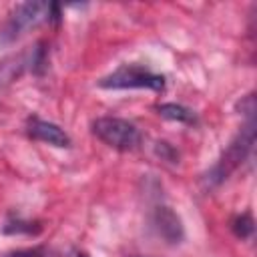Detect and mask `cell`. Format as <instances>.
Returning a JSON list of instances; mask_svg holds the SVG:
<instances>
[{"instance_id":"cell-1","label":"cell","mask_w":257,"mask_h":257,"mask_svg":"<svg viewBox=\"0 0 257 257\" xmlns=\"http://www.w3.org/2000/svg\"><path fill=\"white\" fill-rule=\"evenodd\" d=\"M58 18L60 8L54 2H20L10 10L6 20L0 24V46H10L30 30L38 28L40 24Z\"/></svg>"},{"instance_id":"cell-2","label":"cell","mask_w":257,"mask_h":257,"mask_svg":"<svg viewBox=\"0 0 257 257\" xmlns=\"http://www.w3.org/2000/svg\"><path fill=\"white\" fill-rule=\"evenodd\" d=\"M253 143H255V120L253 116H247V122L241 126L239 135L231 141V145L223 151L221 159L217 161V165L211 169V173L207 175L209 179V185H219L223 183L245 159L247 155L251 153L253 149Z\"/></svg>"},{"instance_id":"cell-3","label":"cell","mask_w":257,"mask_h":257,"mask_svg":"<svg viewBox=\"0 0 257 257\" xmlns=\"http://www.w3.org/2000/svg\"><path fill=\"white\" fill-rule=\"evenodd\" d=\"M100 88L126 90V88H147V90H165V76L149 70L143 64H120L110 74L98 80Z\"/></svg>"},{"instance_id":"cell-4","label":"cell","mask_w":257,"mask_h":257,"mask_svg":"<svg viewBox=\"0 0 257 257\" xmlns=\"http://www.w3.org/2000/svg\"><path fill=\"white\" fill-rule=\"evenodd\" d=\"M92 133L96 139H100L106 147L116 151H135L141 145V131L124 118L118 116H100L92 122Z\"/></svg>"},{"instance_id":"cell-5","label":"cell","mask_w":257,"mask_h":257,"mask_svg":"<svg viewBox=\"0 0 257 257\" xmlns=\"http://www.w3.org/2000/svg\"><path fill=\"white\" fill-rule=\"evenodd\" d=\"M26 133H28L30 139L46 143V145H52V147H58V149H68L70 143H72L64 128H60L58 124H54L50 120L38 118V116H30L28 118Z\"/></svg>"},{"instance_id":"cell-6","label":"cell","mask_w":257,"mask_h":257,"mask_svg":"<svg viewBox=\"0 0 257 257\" xmlns=\"http://www.w3.org/2000/svg\"><path fill=\"white\" fill-rule=\"evenodd\" d=\"M157 225H159V231H161L167 239L177 241V239L181 237V221H179V217H177L171 209L161 207V209L157 211Z\"/></svg>"},{"instance_id":"cell-7","label":"cell","mask_w":257,"mask_h":257,"mask_svg":"<svg viewBox=\"0 0 257 257\" xmlns=\"http://www.w3.org/2000/svg\"><path fill=\"white\" fill-rule=\"evenodd\" d=\"M159 114L169 118V120H177V122H187V124H193L195 122V112L183 104H175V102H165V104H159L157 106Z\"/></svg>"},{"instance_id":"cell-8","label":"cell","mask_w":257,"mask_h":257,"mask_svg":"<svg viewBox=\"0 0 257 257\" xmlns=\"http://www.w3.org/2000/svg\"><path fill=\"white\" fill-rule=\"evenodd\" d=\"M233 231L239 235V237H249L253 233V219L249 213L245 215H239L235 221H233Z\"/></svg>"}]
</instances>
